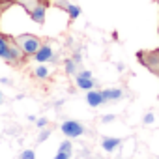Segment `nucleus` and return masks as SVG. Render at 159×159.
I'll return each instance as SVG.
<instances>
[{"label":"nucleus","instance_id":"a211bd4d","mask_svg":"<svg viewBox=\"0 0 159 159\" xmlns=\"http://www.w3.org/2000/svg\"><path fill=\"white\" fill-rule=\"evenodd\" d=\"M49 135H51V131H41V135H39V142H41V140H45Z\"/></svg>","mask_w":159,"mask_h":159},{"label":"nucleus","instance_id":"f03ea898","mask_svg":"<svg viewBox=\"0 0 159 159\" xmlns=\"http://www.w3.org/2000/svg\"><path fill=\"white\" fill-rule=\"evenodd\" d=\"M139 60L155 75H159V51L153 52H139Z\"/></svg>","mask_w":159,"mask_h":159},{"label":"nucleus","instance_id":"9d476101","mask_svg":"<svg viewBox=\"0 0 159 159\" xmlns=\"http://www.w3.org/2000/svg\"><path fill=\"white\" fill-rule=\"evenodd\" d=\"M101 94H103V99H120L124 96L122 90H118V88H109V90H103Z\"/></svg>","mask_w":159,"mask_h":159},{"label":"nucleus","instance_id":"b1692460","mask_svg":"<svg viewBox=\"0 0 159 159\" xmlns=\"http://www.w3.org/2000/svg\"><path fill=\"white\" fill-rule=\"evenodd\" d=\"M0 103H2V94H0Z\"/></svg>","mask_w":159,"mask_h":159},{"label":"nucleus","instance_id":"5701e85b","mask_svg":"<svg viewBox=\"0 0 159 159\" xmlns=\"http://www.w3.org/2000/svg\"><path fill=\"white\" fill-rule=\"evenodd\" d=\"M2 4H10V2H17V0H0Z\"/></svg>","mask_w":159,"mask_h":159},{"label":"nucleus","instance_id":"412c9836","mask_svg":"<svg viewBox=\"0 0 159 159\" xmlns=\"http://www.w3.org/2000/svg\"><path fill=\"white\" fill-rule=\"evenodd\" d=\"M81 77H88V79H92V73L90 71H83V73H79Z\"/></svg>","mask_w":159,"mask_h":159},{"label":"nucleus","instance_id":"1a4fd4ad","mask_svg":"<svg viewBox=\"0 0 159 159\" xmlns=\"http://www.w3.org/2000/svg\"><path fill=\"white\" fill-rule=\"evenodd\" d=\"M77 86L83 88V90H92L94 88V81H92V79H88V77L77 75Z\"/></svg>","mask_w":159,"mask_h":159},{"label":"nucleus","instance_id":"6e6552de","mask_svg":"<svg viewBox=\"0 0 159 159\" xmlns=\"http://www.w3.org/2000/svg\"><path fill=\"white\" fill-rule=\"evenodd\" d=\"M101 146H103L105 152H112V150H116L120 146V139H116V137H105L101 140Z\"/></svg>","mask_w":159,"mask_h":159},{"label":"nucleus","instance_id":"4468645a","mask_svg":"<svg viewBox=\"0 0 159 159\" xmlns=\"http://www.w3.org/2000/svg\"><path fill=\"white\" fill-rule=\"evenodd\" d=\"M66 73H67V75H73V73H75V62H73V60H67V62H66Z\"/></svg>","mask_w":159,"mask_h":159},{"label":"nucleus","instance_id":"f257e3e1","mask_svg":"<svg viewBox=\"0 0 159 159\" xmlns=\"http://www.w3.org/2000/svg\"><path fill=\"white\" fill-rule=\"evenodd\" d=\"M15 43L19 45V49L25 52V54H36L38 49L41 47V39L36 38V36H30V34H23L19 38H15Z\"/></svg>","mask_w":159,"mask_h":159},{"label":"nucleus","instance_id":"6ab92c4d","mask_svg":"<svg viewBox=\"0 0 159 159\" xmlns=\"http://www.w3.org/2000/svg\"><path fill=\"white\" fill-rule=\"evenodd\" d=\"M144 122H146V124H152V122H153V114H146V116H144Z\"/></svg>","mask_w":159,"mask_h":159},{"label":"nucleus","instance_id":"dca6fc26","mask_svg":"<svg viewBox=\"0 0 159 159\" xmlns=\"http://www.w3.org/2000/svg\"><path fill=\"white\" fill-rule=\"evenodd\" d=\"M34 157H36L34 150H25V152L21 153V159H34Z\"/></svg>","mask_w":159,"mask_h":159},{"label":"nucleus","instance_id":"0eeeda50","mask_svg":"<svg viewBox=\"0 0 159 159\" xmlns=\"http://www.w3.org/2000/svg\"><path fill=\"white\" fill-rule=\"evenodd\" d=\"M45 10H47V8H45V4H43V2H39V4H38L32 11H28V13H30V17H32L36 23H43V21H45Z\"/></svg>","mask_w":159,"mask_h":159},{"label":"nucleus","instance_id":"9b49d317","mask_svg":"<svg viewBox=\"0 0 159 159\" xmlns=\"http://www.w3.org/2000/svg\"><path fill=\"white\" fill-rule=\"evenodd\" d=\"M49 67L45 66V64H41V66H38L36 69H34V77H38V79H47L49 77Z\"/></svg>","mask_w":159,"mask_h":159},{"label":"nucleus","instance_id":"2eb2a0df","mask_svg":"<svg viewBox=\"0 0 159 159\" xmlns=\"http://www.w3.org/2000/svg\"><path fill=\"white\" fill-rule=\"evenodd\" d=\"M58 150H60V152H66V153H71V142H69V140H64Z\"/></svg>","mask_w":159,"mask_h":159},{"label":"nucleus","instance_id":"423d86ee","mask_svg":"<svg viewBox=\"0 0 159 159\" xmlns=\"http://www.w3.org/2000/svg\"><path fill=\"white\" fill-rule=\"evenodd\" d=\"M86 101H88L90 107H99L105 99H103V94H101V92H98V90H88Z\"/></svg>","mask_w":159,"mask_h":159},{"label":"nucleus","instance_id":"ddd939ff","mask_svg":"<svg viewBox=\"0 0 159 159\" xmlns=\"http://www.w3.org/2000/svg\"><path fill=\"white\" fill-rule=\"evenodd\" d=\"M67 13H69V17H71V19H77L79 15H81V8L69 4V6H67Z\"/></svg>","mask_w":159,"mask_h":159},{"label":"nucleus","instance_id":"f3484780","mask_svg":"<svg viewBox=\"0 0 159 159\" xmlns=\"http://www.w3.org/2000/svg\"><path fill=\"white\" fill-rule=\"evenodd\" d=\"M69 155H71V153H66V152H60V150H58V153L54 155V159H69Z\"/></svg>","mask_w":159,"mask_h":159},{"label":"nucleus","instance_id":"39448f33","mask_svg":"<svg viewBox=\"0 0 159 159\" xmlns=\"http://www.w3.org/2000/svg\"><path fill=\"white\" fill-rule=\"evenodd\" d=\"M0 58L13 64V56H11V51H10V39L0 36Z\"/></svg>","mask_w":159,"mask_h":159},{"label":"nucleus","instance_id":"aec40b11","mask_svg":"<svg viewBox=\"0 0 159 159\" xmlns=\"http://www.w3.org/2000/svg\"><path fill=\"white\" fill-rule=\"evenodd\" d=\"M38 125H39V127L47 125V120H45V118H39V120H38Z\"/></svg>","mask_w":159,"mask_h":159},{"label":"nucleus","instance_id":"f8f14e48","mask_svg":"<svg viewBox=\"0 0 159 159\" xmlns=\"http://www.w3.org/2000/svg\"><path fill=\"white\" fill-rule=\"evenodd\" d=\"M17 2H19V4H23L26 11H32V10L41 2V0H17Z\"/></svg>","mask_w":159,"mask_h":159},{"label":"nucleus","instance_id":"7ed1b4c3","mask_svg":"<svg viewBox=\"0 0 159 159\" xmlns=\"http://www.w3.org/2000/svg\"><path fill=\"white\" fill-rule=\"evenodd\" d=\"M60 129H62V133H64L66 137H69V139L81 137V135L84 133L83 124H79V122H75V120H67V122H64V124L60 125Z\"/></svg>","mask_w":159,"mask_h":159},{"label":"nucleus","instance_id":"4be33fe9","mask_svg":"<svg viewBox=\"0 0 159 159\" xmlns=\"http://www.w3.org/2000/svg\"><path fill=\"white\" fill-rule=\"evenodd\" d=\"M114 120V116H103V122H112Z\"/></svg>","mask_w":159,"mask_h":159},{"label":"nucleus","instance_id":"20e7f679","mask_svg":"<svg viewBox=\"0 0 159 159\" xmlns=\"http://www.w3.org/2000/svg\"><path fill=\"white\" fill-rule=\"evenodd\" d=\"M34 58H36L39 64H45V62L52 60V58H54V54H52V49H51V45H41V47L38 49V52L34 54Z\"/></svg>","mask_w":159,"mask_h":159}]
</instances>
